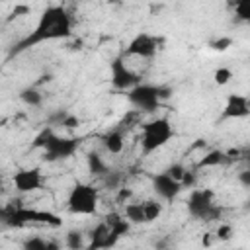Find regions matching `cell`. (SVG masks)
I'll return each mask as SVG.
<instances>
[{
    "mask_svg": "<svg viewBox=\"0 0 250 250\" xmlns=\"http://www.w3.org/2000/svg\"><path fill=\"white\" fill-rule=\"evenodd\" d=\"M72 33V18L68 14V10L64 6H49L41 12L35 27L31 29V33L21 39L18 45H14L12 53H21L29 47H35L39 43L45 41H59V39H66Z\"/></svg>",
    "mask_w": 250,
    "mask_h": 250,
    "instance_id": "obj_1",
    "label": "cell"
},
{
    "mask_svg": "<svg viewBox=\"0 0 250 250\" xmlns=\"http://www.w3.org/2000/svg\"><path fill=\"white\" fill-rule=\"evenodd\" d=\"M35 146H41L43 152H45V158L47 160H66L70 158L76 150H78V145L80 141L76 137H64V135H59L55 133L53 129H43L37 137H35Z\"/></svg>",
    "mask_w": 250,
    "mask_h": 250,
    "instance_id": "obj_2",
    "label": "cell"
},
{
    "mask_svg": "<svg viewBox=\"0 0 250 250\" xmlns=\"http://www.w3.org/2000/svg\"><path fill=\"white\" fill-rule=\"evenodd\" d=\"M172 94V90L168 86H156V84H148V82H139L133 88L127 90V100L129 104L145 113H152L160 107V104Z\"/></svg>",
    "mask_w": 250,
    "mask_h": 250,
    "instance_id": "obj_3",
    "label": "cell"
},
{
    "mask_svg": "<svg viewBox=\"0 0 250 250\" xmlns=\"http://www.w3.org/2000/svg\"><path fill=\"white\" fill-rule=\"evenodd\" d=\"M174 137V127L168 117H156L152 121H146L141 131V152L145 156L160 150L166 146Z\"/></svg>",
    "mask_w": 250,
    "mask_h": 250,
    "instance_id": "obj_4",
    "label": "cell"
},
{
    "mask_svg": "<svg viewBox=\"0 0 250 250\" xmlns=\"http://www.w3.org/2000/svg\"><path fill=\"white\" fill-rule=\"evenodd\" d=\"M98 201H100L98 188H94L92 184L78 182L68 191L66 209L72 215H94L98 211Z\"/></svg>",
    "mask_w": 250,
    "mask_h": 250,
    "instance_id": "obj_5",
    "label": "cell"
},
{
    "mask_svg": "<svg viewBox=\"0 0 250 250\" xmlns=\"http://www.w3.org/2000/svg\"><path fill=\"white\" fill-rule=\"evenodd\" d=\"M186 207L189 217L199 221H215L223 213V209L215 203V193L211 189H191Z\"/></svg>",
    "mask_w": 250,
    "mask_h": 250,
    "instance_id": "obj_6",
    "label": "cell"
},
{
    "mask_svg": "<svg viewBox=\"0 0 250 250\" xmlns=\"http://www.w3.org/2000/svg\"><path fill=\"white\" fill-rule=\"evenodd\" d=\"M2 221L12 225V227H21L25 223H45V225H51V227H61V219L55 215V213H49V211H39V209H25V207H12L8 211L2 213Z\"/></svg>",
    "mask_w": 250,
    "mask_h": 250,
    "instance_id": "obj_7",
    "label": "cell"
},
{
    "mask_svg": "<svg viewBox=\"0 0 250 250\" xmlns=\"http://www.w3.org/2000/svg\"><path fill=\"white\" fill-rule=\"evenodd\" d=\"M109 80L117 90H125V92L141 82L139 74L125 62L123 55H117L115 59H111V62H109Z\"/></svg>",
    "mask_w": 250,
    "mask_h": 250,
    "instance_id": "obj_8",
    "label": "cell"
},
{
    "mask_svg": "<svg viewBox=\"0 0 250 250\" xmlns=\"http://www.w3.org/2000/svg\"><path fill=\"white\" fill-rule=\"evenodd\" d=\"M156 51H158V39L152 37L150 33H139L129 41L125 55L139 57V59H152Z\"/></svg>",
    "mask_w": 250,
    "mask_h": 250,
    "instance_id": "obj_9",
    "label": "cell"
},
{
    "mask_svg": "<svg viewBox=\"0 0 250 250\" xmlns=\"http://www.w3.org/2000/svg\"><path fill=\"white\" fill-rule=\"evenodd\" d=\"M12 182H14L16 191H20V193L37 191V189L43 186L41 168H21V170H18V172L14 174Z\"/></svg>",
    "mask_w": 250,
    "mask_h": 250,
    "instance_id": "obj_10",
    "label": "cell"
},
{
    "mask_svg": "<svg viewBox=\"0 0 250 250\" xmlns=\"http://www.w3.org/2000/svg\"><path fill=\"white\" fill-rule=\"evenodd\" d=\"M152 189L154 193L164 199V201H174L178 197V193L184 189L182 184L178 180H174L172 176H168L166 172H158L152 176Z\"/></svg>",
    "mask_w": 250,
    "mask_h": 250,
    "instance_id": "obj_11",
    "label": "cell"
},
{
    "mask_svg": "<svg viewBox=\"0 0 250 250\" xmlns=\"http://www.w3.org/2000/svg\"><path fill=\"white\" fill-rule=\"evenodd\" d=\"M250 115V100L246 94H229L221 119H244Z\"/></svg>",
    "mask_w": 250,
    "mask_h": 250,
    "instance_id": "obj_12",
    "label": "cell"
},
{
    "mask_svg": "<svg viewBox=\"0 0 250 250\" xmlns=\"http://www.w3.org/2000/svg\"><path fill=\"white\" fill-rule=\"evenodd\" d=\"M100 141H102V146L109 154H119L123 150V146H125V135H123L121 129H111V131L104 133Z\"/></svg>",
    "mask_w": 250,
    "mask_h": 250,
    "instance_id": "obj_13",
    "label": "cell"
},
{
    "mask_svg": "<svg viewBox=\"0 0 250 250\" xmlns=\"http://www.w3.org/2000/svg\"><path fill=\"white\" fill-rule=\"evenodd\" d=\"M113 246L111 236H109V227L104 223H100L96 229H92L90 232V248H107Z\"/></svg>",
    "mask_w": 250,
    "mask_h": 250,
    "instance_id": "obj_14",
    "label": "cell"
},
{
    "mask_svg": "<svg viewBox=\"0 0 250 250\" xmlns=\"http://www.w3.org/2000/svg\"><path fill=\"white\" fill-rule=\"evenodd\" d=\"M125 209H123V217L131 223V225H141V223H146L145 221V213H143V203H123Z\"/></svg>",
    "mask_w": 250,
    "mask_h": 250,
    "instance_id": "obj_15",
    "label": "cell"
},
{
    "mask_svg": "<svg viewBox=\"0 0 250 250\" xmlns=\"http://www.w3.org/2000/svg\"><path fill=\"white\" fill-rule=\"evenodd\" d=\"M20 100L29 107H39L43 104V92L37 90L35 86H27L20 92Z\"/></svg>",
    "mask_w": 250,
    "mask_h": 250,
    "instance_id": "obj_16",
    "label": "cell"
},
{
    "mask_svg": "<svg viewBox=\"0 0 250 250\" xmlns=\"http://www.w3.org/2000/svg\"><path fill=\"white\" fill-rule=\"evenodd\" d=\"M86 164H88V170H90L92 176H104V174L109 170L107 164H105V160H104L98 152H88Z\"/></svg>",
    "mask_w": 250,
    "mask_h": 250,
    "instance_id": "obj_17",
    "label": "cell"
},
{
    "mask_svg": "<svg viewBox=\"0 0 250 250\" xmlns=\"http://www.w3.org/2000/svg\"><path fill=\"white\" fill-rule=\"evenodd\" d=\"M227 158H229V156H227V152H225V150L215 148V150H209V152L199 160L197 168H211V166H219V164H223Z\"/></svg>",
    "mask_w": 250,
    "mask_h": 250,
    "instance_id": "obj_18",
    "label": "cell"
},
{
    "mask_svg": "<svg viewBox=\"0 0 250 250\" xmlns=\"http://www.w3.org/2000/svg\"><path fill=\"white\" fill-rule=\"evenodd\" d=\"M143 213H145V221L152 223L156 219H160L162 215V203L158 199H145L143 201Z\"/></svg>",
    "mask_w": 250,
    "mask_h": 250,
    "instance_id": "obj_19",
    "label": "cell"
},
{
    "mask_svg": "<svg viewBox=\"0 0 250 250\" xmlns=\"http://www.w3.org/2000/svg\"><path fill=\"white\" fill-rule=\"evenodd\" d=\"M227 4L240 21H250V0H227Z\"/></svg>",
    "mask_w": 250,
    "mask_h": 250,
    "instance_id": "obj_20",
    "label": "cell"
},
{
    "mask_svg": "<svg viewBox=\"0 0 250 250\" xmlns=\"http://www.w3.org/2000/svg\"><path fill=\"white\" fill-rule=\"evenodd\" d=\"M53 123L55 125H61L64 129H76L80 125V119L74 115V113H68V111H59L57 115H53Z\"/></svg>",
    "mask_w": 250,
    "mask_h": 250,
    "instance_id": "obj_21",
    "label": "cell"
},
{
    "mask_svg": "<svg viewBox=\"0 0 250 250\" xmlns=\"http://www.w3.org/2000/svg\"><path fill=\"white\" fill-rule=\"evenodd\" d=\"M64 242H66V246L72 248V250H78V248H84V246H86V242H84V234H82L80 230H70V232L66 234Z\"/></svg>",
    "mask_w": 250,
    "mask_h": 250,
    "instance_id": "obj_22",
    "label": "cell"
},
{
    "mask_svg": "<svg viewBox=\"0 0 250 250\" xmlns=\"http://www.w3.org/2000/svg\"><path fill=\"white\" fill-rule=\"evenodd\" d=\"M53 246H55V244H51L49 240L39 238V236L27 238V240L23 242V248H27V250H47V248H53Z\"/></svg>",
    "mask_w": 250,
    "mask_h": 250,
    "instance_id": "obj_23",
    "label": "cell"
},
{
    "mask_svg": "<svg viewBox=\"0 0 250 250\" xmlns=\"http://www.w3.org/2000/svg\"><path fill=\"white\" fill-rule=\"evenodd\" d=\"M230 78H232V70L227 68V66H219V68L213 72V80H215V84H219V86L229 84Z\"/></svg>",
    "mask_w": 250,
    "mask_h": 250,
    "instance_id": "obj_24",
    "label": "cell"
},
{
    "mask_svg": "<svg viewBox=\"0 0 250 250\" xmlns=\"http://www.w3.org/2000/svg\"><path fill=\"white\" fill-rule=\"evenodd\" d=\"M209 47H211L213 51L223 53V51H227L229 47H232V39H230V37H219V39H213V41L209 43Z\"/></svg>",
    "mask_w": 250,
    "mask_h": 250,
    "instance_id": "obj_25",
    "label": "cell"
},
{
    "mask_svg": "<svg viewBox=\"0 0 250 250\" xmlns=\"http://www.w3.org/2000/svg\"><path fill=\"white\" fill-rule=\"evenodd\" d=\"M164 172H166L168 176H172L174 180H178V182H180V180H182V176H184V172H186V166H184L182 162H174V164H170Z\"/></svg>",
    "mask_w": 250,
    "mask_h": 250,
    "instance_id": "obj_26",
    "label": "cell"
},
{
    "mask_svg": "<svg viewBox=\"0 0 250 250\" xmlns=\"http://www.w3.org/2000/svg\"><path fill=\"white\" fill-rule=\"evenodd\" d=\"M195 182H197V174H195L193 170H188V168H186V172H184V176H182V180H180L182 188H193Z\"/></svg>",
    "mask_w": 250,
    "mask_h": 250,
    "instance_id": "obj_27",
    "label": "cell"
},
{
    "mask_svg": "<svg viewBox=\"0 0 250 250\" xmlns=\"http://www.w3.org/2000/svg\"><path fill=\"white\" fill-rule=\"evenodd\" d=\"M131 197H133V189H129V188H121L117 191V201L119 203H127Z\"/></svg>",
    "mask_w": 250,
    "mask_h": 250,
    "instance_id": "obj_28",
    "label": "cell"
},
{
    "mask_svg": "<svg viewBox=\"0 0 250 250\" xmlns=\"http://www.w3.org/2000/svg\"><path fill=\"white\" fill-rule=\"evenodd\" d=\"M238 180H240V184H242L244 188H250V172H248V170H242V172L238 174Z\"/></svg>",
    "mask_w": 250,
    "mask_h": 250,
    "instance_id": "obj_29",
    "label": "cell"
},
{
    "mask_svg": "<svg viewBox=\"0 0 250 250\" xmlns=\"http://www.w3.org/2000/svg\"><path fill=\"white\" fill-rule=\"evenodd\" d=\"M229 232H230V227H221V229L217 230V234H219L221 238H229Z\"/></svg>",
    "mask_w": 250,
    "mask_h": 250,
    "instance_id": "obj_30",
    "label": "cell"
}]
</instances>
